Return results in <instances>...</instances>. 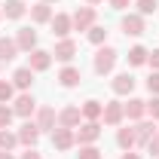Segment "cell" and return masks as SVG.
<instances>
[{
    "instance_id": "obj_1",
    "label": "cell",
    "mask_w": 159,
    "mask_h": 159,
    "mask_svg": "<svg viewBox=\"0 0 159 159\" xmlns=\"http://www.w3.org/2000/svg\"><path fill=\"white\" fill-rule=\"evenodd\" d=\"M113 64H116V49H110V46L98 49V55H95V70H98V74H110Z\"/></svg>"
},
{
    "instance_id": "obj_2",
    "label": "cell",
    "mask_w": 159,
    "mask_h": 159,
    "mask_svg": "<svg viewBox=\"0 0 159 159\" xmlns=\"http://www.w3.org/2000/svg\"><path fill=\"white\" fill-rule=\"evenodd\" d=\"M101 116H104L107 125H119L122 116H125V110H122V104H119V101H110V104H104V113H101Z\"/></svg>"
},
{
    "instance_id": "obj_3",
    "label": "cell",
    "mask_w": 159,
    "mask_h": 159,
    "mask_svg": "<svg viewBox=\"0 0 159 159\" xmlns=\"http://www.w3.org/2000/svg\"><path fill=\"white\" fill-rule=\"evenodd\" d=\"M70 21H74V28H77V31H89V28H92V21H95V9H92V6L77 9Z\"/></svg>"
},
{
    "instance_id": "obj_4",
    "label": "cell",
    "mask_w": 159,
    "mask_h": 159,
    "mask_svg": "<svg viewBox=\"0 0 159 159\" xmlns=\"http://www.w3.org/2000/svg\"><path fill=\"white\" fill-rule=\"evenodd\" d=\"M49 64H52V52H46V49H34L31 52V64H28L31 70H46Z\"/></svg>"
},
{
    "instance_id": "obj_5",
    "label": "cell",
    "mask_w": 159,
    "mask_h": 159,
    "mask_svg": "<svg viewBox=\"0 0 159 159\" xmlns=\"http://www.w3.org/2000/svg\"><path fill=\"white\" fill-rule=\"evenodd\" d=\"M58 61H70L74 55H77V43L74 40H61V43H55V52H52Z\"/></svg>"
},
{
    "instance_id": "obj_6",
    "label": "cell",
    "mask_w": 159,
    "mask_h": 159,
    "mask_svg": "<svg viewBox=\"0 0 159 159\" xmlns=\"http://www.w3.org/2000/svg\"><path fill=\"white\" fill-rule=\"evenodd\" d=\"M110 89H113L116 95H129V92L135 89V77H132V74H119V77L110 83Z\"/></svg>"
},
{
    "instance_id": "obj_7",
    "label": "cell",
    "mask_w": 159,
    "mask_h": 159,
    "mask_svg": "<svg viewBox=\"0 0 159 159\" xmlns=\"http://www.w3.org/2000/svg\"><path fill=\"white\" fill-rule=\"evenodd\" d=\"M16 46L25 49V52H31L34 46H37V31H31V28H21L19 37H16Z\"/></svg>"
},
{
    "instance_id": "obj_8",
    "label": "cell",
    "mask_w": 159,
    "mask_h": 159,
    "mask_svg": "<svg viewBox=\"0 0 159 159\" xmlns=\"http://www.w3.org/2000/svg\"><path fill=\"white\" fill-rule=\"evenodd\" d=\"M122 31H125L129 37H141V34H144V19H141V16H125V19H122Z\"/></svg>"
},
{
    "instance_id": "obj_9",
    "label": "cell",
    "mask_w": 159,
    "mask_h": 159,
    "mask_svg": "<svg viewBox=\"0 0 159 159\" xmlns=\"http://www.w3.org/2000/svg\"><path fill=\"white\" fill-rule=\"evenodd\" d=\"M98 135H101V125H98V122H86V125L80 129L77 141H80V144H92V141H98Z\"/></svg>"
},
{
    "instance_id": "obj_10",
    "label": "cell",
    "mask_w": 159,
    "mask_h": 159,
    "mask_svg": "<svg viewBox=\"0 0 159 159\" xmlns=\"http://www.w3.org/2000/svg\"><path fill=\"white\" fill-rule=\"evenodd\" d=\"M37 138H40L37 122H25V125H21V132H19V141H21V144H28V147H34Z\"/></svg>"
},
{
    "instance_id": "obj_11",
    "label": "cell",
    "mask_w": 159,
    "mask_h": 159,
    "mask_svg": "<svg viewBox=\"0 0 159 159\" xmlns=\"http://www.w3.org/2000/svg\"><path fill=\"white\" fill-rule=\"evenodd\" d=\"M122 110H125V116H129V119H141L144 113H147V101L132 98L129 104H122Z\"/></svg>"
},
{
    "instance_id": "obj_12",
    "label": "cell",
    "mask_w": 159,
    "mask_h": 159,
    "mask_svg": "<svg viewBox=\"0 0 159 159\" xmlns=\"http://www.w3.org/2000/svg\"><path fill=\"white\" fill-rule=\"evenodd\" d=\"M80 116H83V110H80V107H64V110H61V116H58L61 129H74V125L80 122Z\"/></svg>"
},
{
    "instance_id": "obj_13",
    "label": "cell",
    "mask_w": 159,
    "mask_h": 159,
    "mask_svg": "<svg viewBox=\"0 0 159 159\" xmlns=\"http://www.w3.org/2000/svg\"><path fill=\"white\" fill-rule=\"evenodd\" d=\"M34 107H37V101L31 98V95H21V98L16 101V107H12V113H16V116H31Z\"/></svg>"
},
{
    "instance_id": "obj_14",
    "label": "cell",
    "mask_w": 159,
    "mask_h": 159,
    "mask_svg": "<svg viewBox=\"0 0 159 159\" xmlns=\"http://www.w3.org/2000/svg\"><path fill=\"white\" fill-rule=\"evenodd\" d=\"M153 135H156L153 122H138V125H135V144H147Z\"/></svg>"
},
{
    "instance_id": "obj_15",
    "label": "cell",
    "mask_w": 159,
    "mask_h": 159,
    "mask_svg": "<svg viewBox=\"0 0 159 159\" xmlns=\"http://www.w3.org/2000/svg\"><path fill=\"white\" fill-rule=\"evenodd\" d=\"M70 28H74L70 16H55V19H52V34H55V37H67Z\"/></svg>"
},
{
    "instance_id": "obj_16",
    "label": "cell",
    "mask_w": 159,
    "mask_h": 159,
    "mask_svg": "<svg viewBox=\"0 0 159 159\" xmlns=\"http://www.w3.org/2000/svg\"><path fill=\"white\" fill-rule=\"evenodd\" d=\"M52 144H55L58 150H67V147L74 144V132H70V129H55V135H52Z\"/></svg>"
},
{
    "instance_id": "obj_17",
    "label": "cell",
    "mask_w": 159,
    "mask_h": 159,
    "mask_svg": "<svg viewBox=\"0 0 159 159\" xmlns=\"http://www.w3.org/2000/svg\"><path fill=\"white\" fill-rule=\"evenodd\" d=\"M52 125H55V110H52V107H43L40 116H37V129L40 132H49Z\"/></svg>"
},
{
    "instance_id": "obj_18",
    "label": "cell",
    "mask_w": 159,
    "mask_h": 159,
    "mask_svg": "<svg viewBox=\"0 0 159 159\" xmlns=\"http://www.w3.org/2000/svg\"><path fill=\"white\" fill-rule=\"evenodd\" d=\"M3 16H6V19H21V16H25V3H21V0H6V3H3Z\"/></svg>"
},
{
    "instance_id": "obj_19",
    "label": "cell",
    "mask_w": 159,
    "mask_h": 159,
    "mask_svg": "<svg viewBox=\"0 0 159 159\" xmlns=\"http://www.w3.org/2000/svg\"><path fill=\"white\" fill-rule=\"evenodd\" d=\"M58 80H61V86H67V89H70V86H77L83 77H80V70H77V67H64V70L58 74Z\"/></svg>"
},
{
    "instance_id": "obj_20",
    "label": "cell",
    "mask_w": 159,
    "mask_h": 159,
    "mask_svg": "<svg viewBox=\"0 0 159 159\" xmlns=\"http://www.w3.org/2000/svg\"><path fill=\"white\" fill-rule=\"evenodd\" d=\"M12 80H16V86H19V89H28V86L34 83V70H31V67H19Z\"/></svg>"
},
{
    "instance_id": "obj_21",
    "label": "cell",
    "mask_w": 159,
    "mask_h": 159,
    "mask_svg": "<svg viewBox=\"0 0 159 159\" xmlns=\"http://www.w3.org/2000/svg\"><path fill=\"white\" fill-rule=\"evenodd\" d=\"M16 49H19V46H16V40H0V61H12L16 58Z\"/></svg>"
},
{
    "instance_id": "obj_22",
    "label": "cell",
    "mask_w": 159,
    "mask_h": 159,
    "mask_svg": "<svg viewBox=\"0 0 159 159\" xmlns=\"http://www.w3.org/2000/svg\"><path fill=\"white\" fill-rule=\"evenodd\" d=\"M31 19H34V21H49V19H52L49 3H37V6H31Z\"/></svg>"
},
{
    "instance_id": "obj_23",
    "label": "cell",
    "mask_w": 159,
    "mask_h": 159,
    "mask_svg": "<svg viewBox=\"0 0 159 159\" xmlns=\"http://www.w3.org/2000/svg\"><path fill=\"white\" fill-rule=\"evenodd\" d=\"M116 141H119L122 150H132V147H135V129H119Z\"/></svg>"
},
{
    "instance_id": "obj_24",
    "label": "cell",
    "mask_w": 159,
    "mask_h": 159,
    "mask_svg": "<svg viewBox=\"0 0 159 159\" xmlns=\"http://www.w3.org/2000/svg\"><path fill=\"white\" fill-rule=\"evenodd\" d=\"M147 55H150V52H147L144 46H135V49H129V64H132V67H138V64L147 61Z\"/></svg>"
},
{
    "instance_id": "obj_25",
    "label": "cell",
    "mask_w": 159,
    "mask_h": 159,
    "mask_svg": "<svg viewBox=\"0 0 159 159\" xmlns=\"http://www.w3.org/2000/svg\"><path fill=\"white\" fill-rule=\"evenodd\" d=\"M101 113H104V107H101L98 101H86V104H83V116H89V119H98Z\"/></svg>"
},
{
    "instance_id": "obj_26",
    "label": "cell",
    "mask_w": 159,
    "mask_h": 159,
    "mask_svg": "<svg viewBox=\"0 0 159 159\" xmlns=\"http://www.w3.org/2000/svg\"><path fill=\"white\" fill-rule=\"evenodd\" d=\"M16 144H19V135H12V132H6V129L0 132V150H12Z\"/></svg>"
},
{
    "instance_id": "obj_27",
    "label": "cell",
    "mask_w": 159,
    "mask_h": 159,
    "mask_svg": "<svg viewBox=\"0 0 159 159\" xmlns=\"http://www.w3.org/2000/svg\"><path fill=\"white\" fill-rule=\"evenodd\" d=\"M12 116H16V113H12V110H9L6 104H0V129H9V122H12Z\"/></svg>"
},
{
    "instance_id": "obj_28",
    "label": "cell",
    "mask_w": 159,
    "mask_h": 159,
    "mask_svg": "<svg viewBox=\"0 0 159 159\" xmlns=\"http://www.w3.org/2000/svg\"><path fill=\"white\" fill-rule=\"evenodd\" d=\"M156 0H138V12L141 16H150V12H156Z\"/></svg>"
},
{
    "instance_id": "obj_29",
    "label": "cell",
    "mask_w": 159,
    "mask_h": 159,
    "mask_svg": "<svg viewBox=\"0 0 159 159\" xmlns=\"http://www.w3.org/2000/svg\"><path fill=\"white\" fill-rule=\"evenodd\" d=\"M89 40H92V43H104V40H107V31H104V28H89Z\"/></svg>"
},
{
    "instance_id": "obj_30",
    "label": "cell",
    "mask_w": 159,
    "mask_h": 159,
    "mask_svg": "<svg viewBox=\"0 0 159 159\" xmlns=\"http://www.w3.org/2000/svg\"><path fill=\"white\" fill-rule=\"evenodd\" d=\"M9 98H12V83L0 80V104H3V101H9Z\"/></svg>"
},
{
    "instance_id": "obj_31",
    "label": "cell",
    "mask_w": 159,
    "mask_h": 159,
    "mask_svg": "<svg viewBox=\"0 0 159 159\" xmlns=\"http://www.w3.org/2000/svg\"><path fill=\"white\" fill-rule=\"evenodd\" d=\"M80 159H101V153L95 147H83V150H80Z\"/></svg>"
},
{
    "instance_id": "obj_32",
    "label": "cell",
    "mask_w": 159,
    "mask_h": 159,
    "mask_svg": "<svg viewBox=\"0 0 159 159\" xmlns=\"http://www.w3.org/2000/svg\"><path fill=\"white\" fill-rule=\"evenodd\" d=\"M147 89H150V92H159V70H156V74H150V80H147Z\"/></svg>"
},
{
    "instance_id": "obj_33",
    "label": "cell",
    "mask_w": 159,
    "mask_h": 159,
    "mask_svg": "<svg viewBox=\"0 0 159 159\" xmlns=\"http://www.w3.org/2000/svg\"><path fill=\"white\" fill-rule=\"evenodd\" d=\"M147 150H150L153 156H159V135H153V138L147 141Z\"/></svg>"
},
{
    "instance_id": "obj_34",
    "label": "cell",
    "mask_w": 159,
    "mask_h": 159,
    "mask_svg": "<svg viewBox=\"0 0 159 159\" xmlns=\"http://www.w3.org/2000/svg\"><path fill=\"white\" fill-rule=\"evenodd\" d=\"M147 113H150V116H153V119L159 116V98H153V101H150V104H147Z\"/></svg>"
},
{
    "instance_id": "obj_35",
    "label": "cell",
    "mask_w": 159,
    "mask_h": 159,
    "mask_svg": "<svg viewBox=\"0 0 159 159\" xmlns=\"http://www.w3.org/2000/svg\"><path fill=\"white\" fill-rule=\"evenodd\" d=\"M147 61H150V64H153V67H156V70H159V49H153V52L147 55Z\"/></svg>"
},
{
    "instance_id": "obj_36",
    "label": "cell",
    "mask_w": 159,
    "mask_h": 159,
    "mask_svg": "<svg viewBox=\"0 0 159 159\" xmlns=\"http://www.w3.org/2000/svg\"><path fill=\"white\" fill-rule=\"evenodd\" d=\"M129 3H132V0H110V6H113V9H125Z\"/></svg>"
},
{
    "instance_id": "obj_37",
    "label": "cell",
    "mask_w": 159,
    "mask_h": 159,
    "mask_svg": "<svg viewBox=\"0 0 159 159\" xmlns=\"http://www.w3.org/2000/svg\"><path fill=\"white\" fill-rule=\"evenodd\" d=\"M21 159H43V156H40L37 150H28V153H25V156H21Z\"/></svg>"
},
{
    "instance_id": "obj_38",
    "label": "cell",
    "mask_w": 159,
    "mask_h": 159,
    "mask_svg": "<svg viewBox=\"0 0 159 159\" xmlns=\"http://www.w3.org/2000/svg\"><path fill=\"white\" fill-rule=\"evenodd\" d=\"M0 159H16V156H12L9 150H0Z\"/></svg>"
},
{
    "instance_id": "obj_39",
    "label": "cell",
    "mask_w": 159,
    "mask_h": 159,
    "mask_svg": "<svg viewBox=\"0 0 159 159\" xmlns=\"http://www.w3.org/2000/svg\"><path fill=\"white\" fill-rule=\"evenodd\" d=\"M122 159H138V153H125V156H122Z\"/></svg>"
},
{
    "instance_id": "obj_40",
    "label": "cell",
    "mask_w": 159,
    "mask_h": 159,
    "mask_svg": "<svg viewBox=\"0 0 159 159\" xmlns=\"http://www.w3.org/2000/svg\"><path fill=\"white\" fill-rule=\"evenodd\" d=\"M89 3H101V0H89Z\"/></svg>"
},
{
    "instance_id": "obj_41",
    "label": "cell",
    "mask_w": 159,
    "mask_h": 159,
    "mask_svg": "<svg viewBox=\"0 0 159 159\" xmlns=\"http://www.w3.org/2000/svg\"><path fill=\"white\" fill-rule=\"evenodd\" d=\"M43 3H52V0H43Z\"/></svg>"
}]
</instances>
